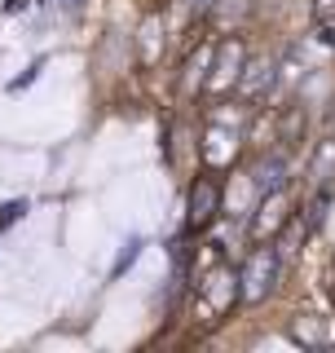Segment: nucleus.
<instances>
[{
	"instance_id": "nucleus-11",
	"label": "nucleus",
	"mask_w": 335,
	"mask_h": 353,
	"mask_svg": "<svg viewBox=\"0 0 335 353\" xmlns=\"http://www.w3.org/2000/svg\"><path fill=\"white\" fill-rule=\"evenodd\" d=\"M309 176H314L318 185H327L335 176V137H327L322 146L314 150V163H309Z\"/></svg>"
},
{
	"instance_id": "nucleus-17",
	"label": "nucleus",
	"mask_w": 335,
	"mask_h": 353,
	"mask_svg": "<svg viewBox=\"0 0 335 353\" xmlns=\"http://www.w3.org/2000/svg\"><path fill=\"white\" fill-rule=\"evenodd\" d=\"M314 9H318V18H331L335 14V0H314Z\"/></svg>"
},
{
	"instance_id": "nucleus-18",
	"label": "nucleus",
	"mask_w": 335,
	"mask_h": 353,
	"mask_svg": "<svg viewBox=\"0 0 335 353\" xmlns=\"http://www.w3.org/2000/svg\"><path fill=\"white\" fill-rule=\"evenodd\" d=\"M190 5H194V9H212V5H216V0H190Z\"/></svg>"
},
{
	"instance_id": "nucleus-12",
	"label": "nucleus",
	"mask_w": 335,
	"mask_h": 353,
	"mask_svg": "<svg viewBox=\"0 0 335 353\" xmlns=\"http://www.w3.org/2000/svg\"><path fill=\"white\" fill-rule=\"evenodd\" d=\"M212 53H216V49H203V53H194V58L185 62V75H181V88H185V93H194V88H199V84L207 80V66H212Z\"/></svg>"
},
{
	"instance_id": "nucleus-13",
	"label": "nucleus",
	"mask_w": 335,
	"mask_h": 353,
	"mask_svg": "<svg viewBox=\"0 0 335 353\" xmlns=\"http://www.w3.org/2000/svg\"><path fill=\"white\" fill-rule=\"evenodd\" d=\"M212 14H216L221 27H238V22L252 14V0H216V5H212Z\"/></svg>"
},
{
	"instance_id": "nucleus-3",
	"label": "nucleus",
	"mask_w": 335,
	"mask_h": 353,
	"mask_svg": "<svg viewBox=\"0 0 335 353\" xmlns=\"http://www.w3.org/2000/svg\"><path fill=\"white\" fill-rule=\"evenodd\" d=\"M287 221H292V208H287V190H270L261 194V203H256V216L247 225L252 243H270L274 234H283Z\"/></svg>"
},
{
	"instance_id": "nucleus-14",
	"label": "nucleus",
	"mask_w": 335,
	"mask_h": 353,
	"mask_svg": "<svg viewBox=\"0 0 335 353\" xmlns=\"http://www.w3.org/2000/svg\"><path fill=\"white\" fill-rule=\"evenodd\" d=\"M309 234H314V230H309V221H292V230H287V234H283V248H278V256H283V261H296L300 256V243H305Z\"/></svg>"
},
{
	"instance_id": "nucleus-6",
	"label": "nucleus",
	"mask_w": 335,
	"mask_h": 353,
	"mask_svg": "<svg viewBox=\"0 0 335 353\" xmlns=\"http://www.w3.org/2000/svg\"><path fill=\"white\" fill-rule=\"evenodd\" d=\"M199 292H203V301H207L212 314H225L234 301H243V296H238V274L225 270V265H216V270L199 283Z\"/></svg>"
},
{
	"instance_id": "nucleus-15",
	"label": "nucleus",
	"mask_w": 335,
	"mask_h": 353,
	"mask_svg": "<svg viewBox=\"0 0 335 353\" xmlns=\"http://www.w3.org/2000/svg\"><path fill=\"white\" fill-rule=\"evenodd\" d=\"M327 208H331V190H318V199H314V203H309V230H318L322 225V221H327Z\"/></svg>"
},
{
	"instance_id": "nucleus-5",
	"label": "nucleus",
	"mask_w": 335,
	"mask_h": 353,
	"mask_svg": "<svg viewBox=\"0 0 335 353\" xmlns=\"http://www.w3.org/2000/svg\"><path fill=\"white\" fill-rule=\"evenodd\" d=\"M274 84H278V58H270V53L247 58V66L238 75V97L243 102H265L274 93Z\"/></svg>"
},
{
	"instance_id": "nucleus-19",
	"label": "nucleus",
	"mask_w": 335,
	"mask_h": 353,
	"mask_svg": "<svg viewBox=\"0 0 335 353\" xmlns=\"http://www.w3.org/2000/svg\"><path fill=\"white\" fill-rule=\"evenodd\" d=\"M53 5H62V9H75V5H80V0H53Z\"/></svg>"
},
{
	"instance_id": "nucleus-7",
	"label": "nucleus",
	"mask_w": 335,
	"mask_h": 353,
	"mask_svg": "<svg viewBox=\"0 0 335 353\" xmlns=\"http://www.w3.org/2000/svg\"><path fill=\"white\" fill-rule=\"evenodd\" d=\"M234 150H238V128H230V124H212L203 132V159L212 163V168H225V163L234 159Z\"/></svg>"
},
{
	"instance_id": "nucleus-4",
	"label": "nucleus",
	"mask_w": 335,
	"mask_h": 353,
	"mask_svg": "<svg viewBox=\"0 0 335 353\" xmlns=\"http://www.w3.org/2000/svg\"><path fill=\"white\" fill-rule=\"evenodd\" d=\"M221 203H225V190H221V176L203 172L194 185H190V230H207L216 221Z\"/></svg>"
},
{
	"instance_id": "nucleus-2",
	"label": "nucleus",
	"mask_w": 335,
	"mask_h": 353,
	"mask_svg": "<svg viewBox=\"0 0 335 353\" xmlns=\"http://www.w3.org/2000/svg\"><path fill=\"white\" fill-rule=\"evenodd\" d=\"M243 66H247V49H243V40H221L216 53H212V66H207V80L203 88L207 93H230V88H238V75Z\"/></svg>"
},
{
	"instance_id": "nucleus-9",
	"label": "nucleus",
	"mask_w": 335,
	"mask_h": 353,
	"mask_svg": "<svg viewBox=\"0 0 335 353\" xmlns=\"http://www.w3.org/2000/svg\"><path fill=\"white\" fill-rule=\"evenodd\" d=\"M292 340L305 349H322L327 345V323H322L318 314H296L292 318Z\"/></svg>"
},
{
	"instance_id": "nucleus-1",
	"label": "nucleus",
	"mask_w": 335,
	"mask_h": 353,
	"mask_svg": "<svg viewBox=\"0 0 335 353\" xmlns=\"http://www.w3.org/2000/svg\"><path fill=\"white\" fill-rule=\"evenodd\" d=\"M278 274H283V256H278V248H256L247 261H243V270H238V296L247 305H261V301H270V292L278 287Z\"/></svg>"
},
{
	"instance_id": "nucleus-10",
	"label": "nucleus",
	"mask_w": 335,
	"mask_h": 353,
	"mask_svg": "<svg viewBox=\"0 0 335 353\" xmlns=\"http://www.w3.org/2000/svg\"><path fill=\"white\" fill-rule=\"evenodd\" d=\"M137 53H141V62H159V53H163V18H159V14H150L146 22H141V31H137Z\"/></svg>"
},
{
	"instance_id": "nucleus-16",
	"label": "nucleus",
	"mask_w": 335,
	"mask_h": 353,
	"mask_svg": "<svg viewBox=\"0 0 335 353\" xmlns=\"http://www.w3.org/2000/svg\"><path fill=\"white\" fill-rule=\"evenodd\" d=\"M300 132H305V110H296V106H292V115L283 119V141L292 146V141H300Z\"/></svg>"
},
{
	"instance_id": "nucleus-8",
	"label": "nucleus",
	"mask_w": 335,
	"mask_h": 353,
	"mask_svg": "<svg viewBox=\"0 0 335 353\" xmlns=\"http://www.w3.org/2000/svg\"><path fill=\"white\" fill-rule=\"evenodd\" d=\"M252 185H256L261 194L287 190V154H283V150H278V154H265V159L252 168Z\"/></svg>"
}]
</instances>
